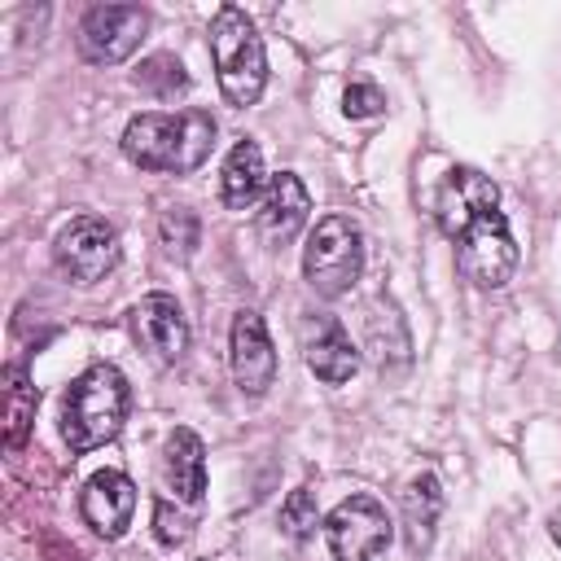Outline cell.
Returning <instances> with one entry per match:
<instances>
[{
    "mask_svg": "<svg viewBox=\"0 0 561 561\" xmlns=\"http://www.w3.org/2000/svg\"><path fill=\"white\" fill-rule=\"evenodd\" d=\"M438 228L456 241V267L473 289H504L517 272V241L500 215V188L473 167H451L434 197Z\"/></svg>",
    "mask_w": 561,
    "mask_h": 561,
    "instance_id": "cell-1",
    "label": "cell"
},
{
    "mask_svg": "<svg viewBox=\"0 0 561 561\" xmlns=\"http://www.w3.org/2000/svg\"><path fill=\"white\" fill-rule=\"evenodd\" d=\"M215 145V118L206 110H180V114H136L123 131V153L140 171H167L188 175L210 158Z\"/></svg>",
    "mask_w": 561,
    "mask_h": 561,
    "instance_id": "cell-2",
    "label": "cell"
},
{
    "mask_svg": "<svg viewBox=\"0 0 561 561\" xmlns=\"http://www.w3.org/2000/svg\"><path fill=\"white\" fill-rule=\"evenodd\" d=\"M127 403L131 390L114 364H92L88 373H79L61 399V438L70 443V451L105 447L123 430Z\"/></svg>",
    "mask_w": 561,
    "mask_h": 561,
    "instance_id": "cell-3",
    "label": "cell"
},
{
    "mask_svg": "<svg viewBox=\"0 0 561 561\" xmlns=\"http://www.w3.org/2000/svg\"><path fill=\"white\" fill-rule=\"evenodd\" d=\"M210 57H215V75H219V88H224L228 105L245 110L263 96L267 57H263V39H259L254 22L245 18V9L224 4L210 18Z\"/></svg>",
    "mask_w": 561,
    "mask_h": 561,
    "instance_id": "cell-4",
    "label": "cell"
},
{
    "mask_svg": "<svg viewBox=\"0 0 561 561\" xmlns=\"http://www.w3.org/2000/svg\"><path fill=\"white\" fill-rule=\"evenodd\" d=\"M364 272V232L351 215H324L302 250V276L320 298H342Z\"/></svg>",
    "mask_w": 561,
    "mask_h": 561,
    "instance_id": "cell-5",
    "label": "cell"
},
{
    "mask_svg": "<svg viewBox=\"0 0 561 561\" xmlns=\"http://www.w3.org/2000/svg\"><path fill=\"white\" fill-rule=\"evenodd\" d=\"M53 259L61 267V276H70L75 285H96L114 272L118 263V232L110 219L101 215H75L57 241H53Z\"/></svg>",
    "mask_w": 561,
    "mask_h": 561,
    "instance_id": "cell-6",
    "label": "cell"
},
{
    "mask_svg": "<svg viewBox=\"0 0 561 561\" xmlns=\"http://www.w3.org/2000/svg\"><path fill=\"white\" fill-rule=\"evenodd\" d=\"M390 535H394L390 513L373 495H351L324 517V539H329L333 561H377Z\"/></svg>",
    "mask_w": 561,
    "mask_h": 561,
    "instance_id": "cell-7",
    "label": "cell"
},
{
    "mask_svg": "<svg viewBox=\"0 0 561 561\" xmlns=\"http://www.w3.org/2000/svg\"><path fill=\"white\" fill-rule=\"evenodd\" d=\"M149 13L140 4H92L79 22V53L92 66H118L145 39Z\"/></svg>",
    "mask_w": 561,
    "mask_h": 561,
    "instance_id": "cell-8",
    "label": "cell"
},
{
    "mask_svg": "<svg viewBox=\"0 0 561 561\" xmlns=\"http://www.w3.org/2000/svg\"><path fill=\"white\" fill-rule=\"evenodd\" d=\"M228 364H232V381L241 394L259 399L272 390L276 381V346L267 337V324L259 311H237L232 333H228Z\"/></svg>",
    "mask_w": 561,
    "mask_h": 561,
    "instance_id": "cell-9",
    "label": "cell"
},
{
    "mask_svg": "<svg viewBox=\"0 0 561 561\" xmlns=\"http://www.w3.org/2000/svg\"><path fill=\"white\" fill-rule=\"evenodd\" d=\"M298 337H302V359L307 368L324 381V386H342L355 377L359 368V351L351 346L342 320L324 316V311H307L302 324H298Z\"/></svg>",
    "mask_w": 561,
    "mask_h": 561,
    "instance_id": "cell-10",
    "label": "cell"
},
{
    "mask_svg": "<svg viewBox=\"0 0 561 561\" xmlns=\"http://www.w3.org/2000/svg\"><path fill=\"white\" fill-rule=\"evenodd\" d=\"M79 513H83V522L92 526V535L118 539V535L131 526V513H136V486H131V478L118 473V469H96V473L83 482Z\"/></svg>",
    "mask_w": 561,
    "mask_h": 561,
    "instance_id": "cell-11",
    "label": "cell"
},
{
    "mask_svg": "<svg viewBox=\"0 0 561 561\" xmlns=\"http://www.w3.org/2000/svg\"><path fill=\"white\" fill-rule=\"evenodd\" d=\"M131 329H136L140 346L153 351V359H162V364H175L188 351V320L171 294H145L131 307Z\"/></svg>",
    "mask_w": 561,
    "mask_h": 561,
    "instance_id": "cell-12",
    "label": "cell"
},
{
    "mask_svg": "<svg viewBox=\"0 0 561 561\" xmlns=\"http://www.w3.org/2000/svg\"><path fill=\"white\" fill-rule=\"evenodd\" d=\"M307 215H311V197H307L302 180L294 171L272 175V184L263 188V202H259V232H263V241H272V245L294 241L298 228L307 224Z\"/></svg>",
    "mask_w": 561,
    "mask_h": 561,
    "instance_id": "cell-13",
    "label": "cell"
},
{
    "mask_svg": "<svg viewBox=\"0 0 561 561\" xmlns=\"http://www.w3.org/2000/svg\"><path fill=\"white\" fill-rule=\"evenodd\" d=\"M162 482L180 504H197L206 491V451L193 430H171L162 447Z\"/></svg>",
    "mask_w": 561,
    "mask_h": 561,
    "instance_id": "cell-14",
    "label": "cell"
},
{
    "mask_svg": "<svg viewBox=\"0 0 561 561\" xmlns=\"http://www.w3.org/2000/svg\"><path fill=\"white\" fill-rule=\"evenodd\" d=\"M259 193H263V149L254 140H237L224 158L219 197H224L228 210H245Z\"/></svg>",
    "mask_w": 561,
    "mask_h": 561,
    "instance_id": "cell-15",
    "label": "cell"
},
{
    "mask_svg": "<svg viewBox=\"0 0 561 561\" xmlns=\"http://www.w3.org/2000/svg\"><path fill=\"white\" fill-rule=\"evenodd\" d=\"M438 508H443L438 478H434V473H416V478L408 482V491H403V522H408V543H412V552H425V548H430Z\"/></svg>",
    "mask_w": 561,
    "mask_h": 561,
    "instance_id": "cell-16",
    "label": "cell"
},
{
    "mask_svg": "<svg viewBox=\"0 0 561 561\" xmlns=\"http://www.w3.org/2000/svg\"><path fill=\"white\" fill-rule=\"evenodd\" d=\"M35 403H39V394L26 381V368L9 364L4 368V443H9V451H18L26 443L31 421H35Z\"/></svg>",
    "mask_w": 561,
    "mask_h": 561,
    "instance_id": "cell-17",
    "label": "cell"
},
{
    "mask_svg": "<svg viewBox=\"0 0 561 561\" xmlns=\"http://www.w3.org/2000/svg\"><path fill=\"white\" fill-rule=\"evenodd\" d=\"M136 88H145V92L158 96V101H171V96L188 92V75H184V66H180V57H171V53H153V57L140 61V70H136Z\"/></svg>",
    "mask_w": 561,
    "mask_h": 561,
    "instance_id": "cell-18",
    "label": "cell"
},
{
    "mask_svg": "<svg viewBox=\"0 0 561 561\" xmlns=\"http://www.w3.org/2000/svg\"><path fill=\"white\" fill-rule=\"evenodd\" d=\"M158 237H162V250L171 254V259H193V250H197V241H202V228H197V215L188 210V206H171V210H162V219H158Z\"/></svg>",
    "mask_w": 561,
    "mask_h": 561,
    "instance_id": "cell-19",
    "label": "cell"
},
{
    "mask_svg": "<svg viewBox=\"0 0 561 561\" xmlns=\"http://www.w3.org/2000/svg\"><path fill=\"white\" fill-rule=\"evenodd\" d=\"M280 526H285L294 539H302V535H311V530L320 526V508H316V495H311V486H298V491H289V500L280 504Z\"/></svg>",
    "mask_w": 561,
    "mask_h": 561,
    "instance_id": "cell-20",
    "label": "cell"
},
{
    "mask_svg": "<svg viewBox=\"0 0 561 561\" xmlns=\"http://www.w3.org/2000/svg\"><path fill=\"white\" fill-rule=\"evenodd\" d=\"M381 110H386V96L373 83H351L346 96H342V114L346 118H377Z\"/></svg>",
    "mask_w": 561,
    "mask_h": 561,
    "instance_id": "cell-21",
    "label": "cell"
},
{
    "mask_svg": "<svg viewBox=\"0 0 561 561\" xmlns=\"http://www.w3.org/2000/svg\"><path fill=\"white\" fill-rule=\"evenodd\" d=\"M153 530H158L162 543H184V539H188V517H175V513H171V500H158V508H153Z\"/></svg>",
    "mask_w": 561,
    "mask_h": 561,
    "instance_id": "cell-22",
    "label": "cell"
}]
</instances>
